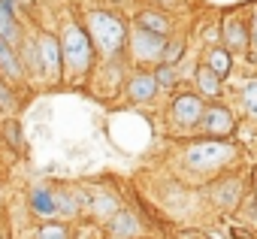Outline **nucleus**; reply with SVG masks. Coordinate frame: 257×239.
<instances>
[{"instance_id": "18", "label": "nucleus", "mask_w": 257, "mask_h": 239, "mask_svg": "<svg viewBox=\"0 0 257 239\" xmlns=\"http://www.w3.org/2000/svg\"><path fill=\"white\" fill-rule=\"evenodd\" d=\"M152 76H155V82H158L161 91H173L179 85V67H173V64H155Z\"/></svg>"}, {"instance_id": "3", "label": "nucleus", "mask_w": 257, "mask_h": 239, "mask_svg": "<svg viewBox=\"0 0 257 239\" xmlns=\"http://www.w3.org/2000/svg\"><path fill=\"white\" fill-rule=\"evenodd\" d=\"M58 40H61L64 76H70L73 82H76V79H85V76L91 73V67H94V58H97L94 43H91L85 25H76V22L64 25V34H61Z\"/></svg>"}, {"instance_id": "19", "label": "nucleus", "mask_w": 257, "mask_h": 239, "mask_svg": "<svg viewBox=\"0 0 257 239\" xmlns=\"http://www.w3.org/2000/svg\"><path fill=\"white\" fill-rule=\"evenodd\" d=\"M239 103H242L245 115L257 118V79H248V82H242V88H239Z\"/></svg>"}, {"instance_id": "9", "label": "nucleus", "mask_w": 257, "mask_h": 239, "mask_svg": "<svg viewBox=\"0 0 257 239\" xmlns=\"http://www.w3.org/2000/svg\"><path fill=\"white\" fill-rule=\"evenodd\" d=\"M158 94H161V88H158L152 70H134L131 79L124 82V97L131 103H155Z\"/></svg>"}, {"instance_id": "13", "label": "nucleus", "mask_w": 257, "mask_h": 239, "mask_svg": "<svg viewBox=\"0 0 257 239\" xmlns=\"http://www.w3.org/2000/svg\"><path fill=\"white\" fill-rule=\"evenodd\" d=\"M0 76L10 79V82H22V79H28L25 70H22V61H19L16 46L7 43V40H0Z\"/></svg>"}, {"instance_id": "21", "label": "nucleus", "mask_w": 257, "mask_h": 239, "mask_svg": "<svg viewBox=\"0 0 257 239\" xmlns=\"http://www.w3.org/2000/svg\"><path fill=\"white\" fill-rule=\"evenodd\" d=\"M37 239H70V230H67V224L49 218L37 227Z\"/></svg>"}, {"instance_id": "8", "label": "nucleus", "mask_w": 257, "mask_h": 239, "mask_svg": "<svg viewBox=\"0 0 257 239\" xmlns=\"http://www.w3.org/2000/svg\"><path fill=\"white\" fill-rule=\"evenodd\" d=\"M218 28H221V46L230 55H248V19L245 16L233 13Z\"/></svg>"}, {"instance_id": "14", "label": "nucleus", "mask_w": 257, "mask_h": 239, "mask_svg": "<svg viewBox=\"0 0 257 239\" xmlns=\"http://www.w3.org/2000/svg\"><path fill=\"white\" fill-rule=\"evenodd\" d=\"M28 206L40 218H58V203H55V191L52 188H34L28 194Z\"/></svg>"}, {"instance_id": "24", "label": "nucleus", "mask_w": 257, "mask_h": 239, "mask_svg": "<svg viewBox=\"0 0 257 239\" xmlns=\"http://www.w3.org/2000/svg\"><path fill=\"white\" fill-rule=\"evenodd\" d=\"M248 52L257 58V7H254V13L248 19Z\"/></svg>"}, {"instance_id": "17", "label": "nucleus", "mask_w": 257, "mask_h": 239, "mask_svg": "<svg viewBox=\"0 0 257 239\" xmlns=\"http://www.w3.org/2000/svg\"><path fill=\"white\" fill-rule=\"evenodd\" d=\"M109 224H112V233H115L118 239H131V236L140 233V221H137L131 212H115V215L109 218Z\"/></svg>"}, {"instance_id": "25", "label": "nucleus", "mask_w": 257, "mask_h": 239, "mask_svg": "<svg viewBox=\"0 0 257 239\" xmlns=\"http://www.w3.org/2000/svg\"><path fill=\"white\" fill-rule=\"evenodd\" d=\"M158 4H161V7H176L179 0H158Z\"/></svg>"}, {"instance_id": "11", "label": "nucleus", "mask_w": 257, "mask_h": 239, "mask_svg": "<svg viewBox=\"0 0 257 239\" xmlns=\"http://www.w3.org/2000/svg\"><path fill=\"white\" fill-rule=\"evenodd\" d=\"M242 194H245V188H242V182L233 179V176H227V179H221V182L212 185V200H215V206H221V209L239 206V203H242Z\"/></svg>"}, {"instance_id": "12", "label": "nucleus", "mask_w": 257, "mask_h": 239, "mask_svg": "<svg viewBox=\"0 0 257 239\" xmlns=\"http://www.w3.org/2000/svg\"><path fill=\"white\" fill-rule=\"evenodd\" d=\"M191 76H194L197 94H200L203 100H209V103H212V100H218V97H221V85H224V82H221V79H218V76H215L206 64H197Z\"/></svg>"}, {"instance_id": "15", "label": "nucleus", "mask_w": 257, "mask_h": 239, "mask_svg": "<svg viewBox=\"0 0 257 239\" xmlns=\"http://www.w3.org/2000/svg\"><path fill=\"white\" fill-rule=\"evenodd\" d=\"M221 82L233 73V55L224 49V46H209V52H206V61H203Z\"/></svg>"}, {"instance_id": "23", "label": "nucleus", "mask_w": 257, "mask_h": 239, "mask_svg": "<svg viewBox=\"0 0 257 239\" xmlns=\"http://www.w3.org/2000/svg\"><path fill=\"white\" fill-rule=\"evenodd\" d=\"M16 103H19V97H16L13 82L0 76V112H13V109H16Z\"/></svg>"}, {"instance_id": "5", "label": "nucleus", "mask_w": 257, "mask_h": 239, "mask_svg": "<svg viewBox=\"0 0 257 239\" xmlns=\"http://www.w3.org/2000/svg\"><path fill=\"white\" fill-rule=\"evenodd\" d=\"M37 40V58H40V79L49 85L64 82V58H61V40L52 31H43L34 37Z\"/></svg>"}, {"instance_id": "4", "label": "nucleus", "mask_w": 257, "mask_h": 239, "mask_svg": "<svg viewBox=\"0 0 257 239\" xmlns=\"http://www.w3.org/2000/svg\"><path fill=\"white\" fill-rule=\"evenodd\" d=\"M164 46L167 40L158 37V34H149L143 28H131V34H127V58H131L140 70H149L155 64H161V55H164Z\"/></svg>"}, {"instance_id": "1", "label": "nucleus", "mask_w": 257, "mask_h": 239, "mask_svg": "<svg viewBox=\"0 0 257 239\" xmlns=\"http://www.w3.org/2000/svg\"><path fill=\"white\" fill-rule=\"evenodd\" d=\"M85 31L94 43V52L109 61V58H124L127 49V34H131V25H127L121 16L109 13V10H94L85 19Z\"/></svg>"}, {"instance_id": "26", "label": "nucleus", "mask_w": 257, "mask_h": 239, "mask_svg": "<svg viewBox=\"0 0 257 239\" xmlns=\"http://www.w3.org/2000/svg\"><path fill=\"white\" fill-rule=\"evenodd\" d=\"M254 200H257V173H254Z\"/></svg>"}, {"instance_id": "2", "label": "nucleus", "mask_w": 257, "mask_h": 239, "mask_svg": "<svg viewBox=\"0 0 257 239\" xmlns=\"http://www.w3.org/2000/svg\"><path fill=\"white\" fill-rule=\"evenodd\" d=\"M236 161V146L230 140H215V137H197L188 143L185 155H182V164L185 170L197 173V176H209V173H218L224 167H230Z\"/></svg>"}, {"instance_id": "6", "label": "nucleus", "mask_w": 257, "mask_h": 239, "mask_svg": "<svg viewBox=\"0 0 257 239\" xmlns=\"http://www.w3.org/2000/svg\"><path fill=\"white\" fill-rule=\"evenodd\" d=\"M203 109H206V100L197 94V91H182L173 97L170 103V122L182 131H191V128H200V118H203Z\"/></svg>"}, {"instance_id": "16", "label": "nucleus", "mask_w": 257, "mask_h": 239, "mask_svg": "<svg viewBox=\"0 0 257 239\" xmlns=\"http://www.w3.org/2000/svg\"><path fill=\"white\" fill-rule=\"evenodd\" d=\"M22 25H19V19H16V13L10 10V7H4L0 4V40H7V43H19L22 40Z\"/></svg>"}, {"instance_id": "7", "label": "nucleus", "mask_w": 257, "mask_h": 239, "mask_svg": "<svg viewBox=\"0 0 257 239\" xmlns=\"http://www.w3.org/2000/svg\"><path fill=\"white\" fill-rule=\"evenodd\" d=\"M200 131H203V137L230 140V137L236 134V118H233L230 106H224V103H218V100L206 103L203 118H200Z\"/></svg>"}, {"instance_id": "22", "label": "nucleus", "mask_w": 257, "mask_h": 239, "mask_svg": "<svg viewBox=\"0 0 257 239\" xmlns=\"http://www.w3.org/2000/svg\"><path fill=\"white\" fill-rule=\"evenodd\" d=\"M182 58H185V40H167V46H164V55H161V64H173V67H179L182 64Z\"/></svg>"}, {"instance_id": "20", "label": "nucleus", "mask_w": 257, "mask_h": 239, "mask_svg": "<svg viewBox=\"0 0 257 239\" xmlns=\"http://www.w3.org/2000/svg\"><path fill=\"white\" fill-rule=\"evenodd\" d=\"M55 203H58V218H76L79 197L73 191H55Z\"/></svg>"}, {"instance_id": "10", "label": "nucleus", "mask_w": 257, "mask_h": 239, "mask_svg": "<svg viewBox=\"0 0 257 239\" xmlns=\"http://www.w3.org/2000/svg\"><path fill=\"white\" fill-rule=\"evenodd\" d=\"M134 28H143V31H149V34H158V37H164V40H170L173 37V19H170V13H164V10H155V7H149V10H140L137 13V19H134Z\"/></svg>"}]
</instances>
